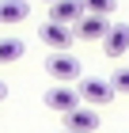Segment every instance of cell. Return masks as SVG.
I'll list each match as a JSON object with an SVG mask.
<instances>
[{
  "mask_svg": "<svg viewBox=\"0 0 129 133\" xmlns=\"http://www.w3.org/2000/svg\"><path fill=\"white\" fill-rule=\"evenodd\" d=\"M76 95H80V103H87V107H110L118 91L110 88V80H99V76H84V80L76 84Z\"/></svg>",
  "mask_w": 129,
  "mask_h": 133,
  "instance_id": "cell-1",
  "label": "cell"
},
{
  "mask_svg": "<svg viewBox=\"0 0 129 133\" xmlns=\"http://www.w3.org/2000/svg\"><path fill=\"white\" fill-rule=\"evenodd\" d=\"M46 72H50L57 84H72L76 76H84V65H80L76 53L65 50V53H50V57H46Z\"/></svg>",
  "mask_w": 129,
  "mask_h": 133,
  "instance_id": "cell-2",
  "label": "cell"
},
{
  "mask_svg": "<svg viewBox=\"0 0 129 133\" xmlns=\"http://www.w3.org/2000/svg\"><path fill=\"white\" fill-rule=\"evenodd\" d=\"M38 38L46 42V46H53V53H65L72 46V42H76V34H72V27H65V23H42L38 27Z\"/></svg>",
  "mask_w": 129,
  "mask_h": 133,
  "instance_id": "cell-3",
  "label": "cell"
},
{
  "mask_svg": "<svg viewBox=\"0 0 129 133\" xmlns=\"http://www.w3.org/2000/svg\"><path fill=\"white\" fill-rule=\"evenodd\" d=\"M106 31H110V19H103V15H80L76 19V27H72V34H76L80 42H103L106 38Z\"/></svg>",
  "mask_w": 129,
  "mask_h": 133,
  "instance_id": "cell-4",
  "label": "cell"
},
{
  "mask_svg": "<svg viewBox=\"0 0 129 133\" xmlns=\"http://www.w3.org/2000/svg\"><path fill=\"white\" fill-rule=\"evenodd\" d=\"M65 129L69 133H95L99 129V110L95 107H76L65 114Z\"/></svg>",
  "mask_w": 129,
  "mask_h": 133,
  "instance_id": "cell-5",
  "label": "cell"
},
{
  "mask_svg": "<svg viewBox=\"0 0 129 133\" xmlns=\"http://www.w3.org/2000/svg\"><path fill=\"white\" fill-rule=\"evenodd\" d=\"M46 107L57 110V114H69V110L80 107V95H76V88H69V84H57V88L46 91Z\"/></svg>",
  "mask_w": 129,
  "mask_h": 133,
  "instance_id": "cell-6",
  "label": "cell"
},
{
  "mask_svg": "<svg viewBox=\"0 0 129 133\" xmlns=\"http://www.w3.org/2000/svg\"><path fill=\"white\" fill-rule=\"evenodd\" d=\"M103 53L106 57H125L129 53V23H110L106 38H103Z\"/></svg>",
  "mask_w": 129,
  "mask_h": 133,
  "instance_id": "cell-7",
  "label": "cell"
},
{
  "mask_svg": "<svg viewBox=\"0 0 129 133\" xmlns=\"http://www.w3.org/2000/svg\"><path fill=\"white\" fill-rule=\"evenodd\" d=\"M80 15H84V4H80V0H57V4H50V23L72 27Z\"/></svg>",
  "mask_w": 129,
  "mask_h": 133,
  "instance_id": "cell-8",
  "label": "cell"
},
{
  "mask_svg": "<svg viewBox=\"0 0 129 133\" xmlns=\"http://www.w3.org/2000/svg\"><path fill=\"white\" fill-rule=\"evenodd\" d=\"M27 15H30V0H0V23L15 27V23H23Z\"/></svg>",
  "mask_w": 129,
  "mask_h": 133,
  "instance_id": "cell-9",
  "label": "cell"
},
{
  "mask_svg": "<svg viewBox=\"0 0 129 133\" xmlns=\"http://www.w3.org/2000/svg\"><path fill=\"white\" fill-rule=\"evenodd\" d=\"M23 53H27L23 38H0V65H11V61H19Z\"/></svg>",
  "mask_w": 129,
  "mask_h": 133,
  "instance_id": "cell-10",
  "label": "cell"
},
{
  "mask_svg": "<svg viewBox=\"0 0 129 133\" xmlns=\"http://www.w3.org/2000/svg\"><path fill=\"white\" fill-rule=\"evenodd\" d=\"M80 4H84L87 15H103V19H110L118 11V0H80Z\"/></svg>",
  "mask_w": 129,
  "mask_h": 133,
  "instance_id": "cell-11",
  "label": "cell"
},
{
  "mask_svg": "<svg viewBox=\"0 0 129 133\" xmlns=\"http://www.w3.org/2000/svg\"><path fill=\"white\" fill-rule=\"evenodd\" d=\"M110 88H114L118 95H129V65H125V69H118L114 76H110Z\"/></svg>",
  "mask_w": 129,
  "mask_h": 133,
  "instance_id": "cell-12",
  "label": "cell"
},
{
  "mask_svg": "<svg viewBox=\"0 0 129 133\" xmlns=\"http://www.w3.org/2000/svg\"><path fill=\"white\" fill-rule=\"evenodd\" d=\"M4 99H8V84L0 80V103H4Z\"/></svg>",
  "mask_w": 129,
  "mask_h": 133,
  "instance_id": "cell-13",
  "label": "cell"
},
{
  "mask_svg": "<svg viewBox=\"0 0 129 133\" xmlns=\"http://www.w3.org/2000/svg\"><path fill=\"white\" fill-rule=\"evenodd\" d=\"M42 4H57V0H42Z\"/></svg>",
  "mask_w": 129,
  "mask_h": 133,
  "instance_id": "cell-14",
  "label": "cell"
},
{
  "mask_svg": "<svg viewBox=\"0 0 129 133\" xmlns=\"http://www.w3.org/2000/svg\"><path fill=\"white\" fill-rule=\"evenodd\" d=\"M61 133H69V129H61Z\"/></svg>",
  "mask_w": 129,
  "mask_h": 133,
  "instance_id": "cell-15",
  "label": "cell"
}]
</instances>
